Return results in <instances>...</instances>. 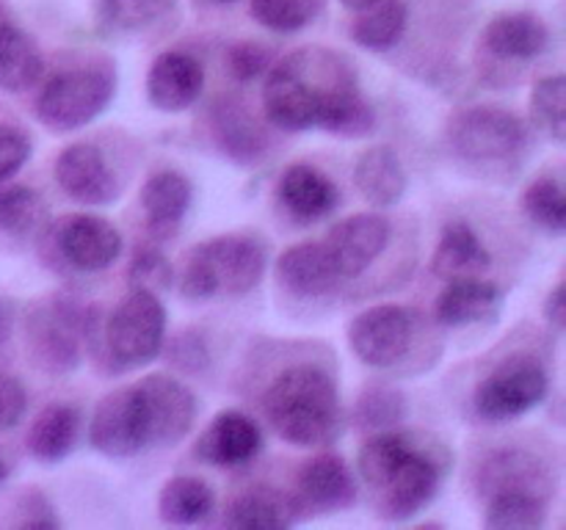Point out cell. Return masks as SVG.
Masks as SVG:
<instances>
[{
	"instance_id": "obj_1",
	"label": "cell",
	"mask_w": 566,
	"mask_h": 530,
	"mask_svg": "<svg viewBox=\"0 0 566 530\" xmlns=\"http://www.w3.org/2000/svg\"><path fill=\"white\" fill-rule=\"evenodd\" d=\"M263 414L271 428L296 447L329 445L343 428L337 384L318 364L282 370L263 392Z\"/></svg>"
},
{
	"instance_id": "obj_2",
	"label": "cell",
	"mask_w": 566,
	"mask_h": 530,
	"mask_svg": "<svg viewBox=\"0 0 566 530\" xmlns=\"http://www.w3.org/2000/svg\"><path fill=\"white\" fill-rule=\"evenodd\" d=\"M354 72L340 55L329 50H296L285 55L263 88V110L269 121L280 130L302 132L313 130L324 94L332 88L352 86Z\"/></svg>"
},
{
	"instance_id": "obj_3",
	"label": "cell",
	"mask_w": 566,
	"mask_h": 530,
	"mask_svg": "<svg viewBox=\"0 0 566 530\" xmlns=\"http://www.w3.org/2000/svg\"><path fill=\"white\" fill-rule=\"evenodd\" d=\"M448 467V451L434 439L409 434L401 453L387 469L385 480L376 486L379 495V517L390 522H407L423 511L437 497L442 475Z\"/></svg>"
},
{
	"instance_id": "obj_4",
	"label": "cell",
	"mask_w": 566,
	"mask_h": 530,
	"mask_svg": "<svg viewBox=\"0 0 566 530\" xmlns=\"http://www.w3.org/2000/svg\"><path fill=\"white\" fill-rule=\"evenodd\" d=\"M116 92L114 70L81 66L50 77L39 92L33 114L48 130L70 132L97 119Z\"/></svg>"
},
{
	"instance_id": "obj_5",
	"label": "cell",
	"mask_w": 566,
	"mask_h": 530,
	"mask_svg": "<svg viewBox=\"0 0 566 530\" xmlns=\"http://www.w3.org/2000/svg\"><path fill=\"white\" fill-rule=\"evenodd\" d=\"M105 353L116 368H144L166 340V309L155 293L130 290L103 326Z\"/></svg>"
},
{
	"instance_id": "obj_6",
	"label": "cell",
	"mask_w": 566,
	"mask_h": 530,
	"mask_svg": "<svg viewBox=\"0 0 566 530\" xmlns=\"http://www.w3.org/2000/svg\"><path fill=\"white\" fill-rule=\"evenodd\" d=\"M81 309L64 296H50L33 304L25 318V342L36 368L50 375H64L81 364L83 348Z\"/></svg>"
},
{
	"instance_id": "obj_7",
	"label": "cell",
	"mask_w": 566,
	"mask_h": 530,
	"mask_svg": "<svg viewBox=\"0 0 566 530\" xmlns=\"http://www.w3.org/2000/svg\"><path fill=\"white\" fill-rule=\"evenodd\" d=\"M547 390L551 375L536 359L512 357L475 386L473 406L484 423H509L545 401Z\"/></svg>"
},
{
	"instance_id": "obj_8",
	"label": "cell",
	"mask_w": 566,
	"mask_h": 530,
	"mask_svg": "<svg viewBox=\"0 0 566 530\" xmlns=\"http://www.w3.org/2000/svg\"><path fill=\"white\" fill-rule=\"evenodd\" d=\"M453 152L468 160H503L525 147V125L512 110L497 105H470L448 121Z\"/></svg>"
},
{
	"instance_id": "obj_9",
	"label": "cell",
	"mask_w": 566,
	"mask_h": 530,
	"mask_svg": "<svg viewBox=\"0 0 566 530\" xmlns=\"http://www.w3.org/2000/svg\"><path fill=\"white\" fill-rule=\"evenodd\" d=\"M138 401H142L147 447L177 445L186 439L197 420V395L182 381L166 373H149L136 381Z\"/></svg>"
},
{
	"instance_id": "obj_10",
	"label": "cell",
	"mask_w": 566,
	"mask_h": 530,
	"mask_svg": "<svg viewBox=\"0 0 566 530\" xmlns=\"http://www.w3.org/2000/svg\"><path fill=\"white\" fill-rule=\"evenodd\" d=\"M415 335V315L398 304H379L357 318L348 326V342L357 359L368 368H390L412 346Z\"/></svg>"
},
{
	"instance_id": "obj_11",
	"label": "cell",
	"mask_w": 566,
	"mask_h": 530,
	"mask_svg": "<svg viewBox=\"0 0 566 530\" xmlns=\"http://www.w3.org/2000/svg\"><path fill=\"white\" fill-rule=\"evenodd\" d=\"M88 442H92L94 451L111 458L136 456L147 447V431H144L136 384L108 392L94 406L92 420H88Z\"/></svg>"
},
{
	"instance_id": "obj_12",
	"label": "cell",
	"mask_w": 566,
	"mask_h": 530,
	"mask_svg": "<svg viewBox=\"0 0 566 530\" xmlns=\"http://www.w3.org/2000/svg\"><path fill=\"white\" fill-rule=\"evenodd\" d=\"M191 254L213 276L216 290L230 293V296H243L258 287L265 274V263H269V252L263 243L249 235L210 237V241L199 243Z\"/></svg>"
},
{
	"instance_id": "obj_13",
	"label": "cell",
	"mask_w": 566,
	"mask_h": 530,
	"mask_svg": "<svg viewBox=\"0 0 566 530\" xmlns=\"http://www.w3.org/2000/svg\"><path fill=\"white\" fill-rule=\"evenodd\" d=\"M55 182L66 197L81 204H111L119 199L122 186L105 160L103 149L88 141L70 144L55 158Z\"/></svg>"
},
{
	"instance_id": "obj_14",
	"label": "cell",
	"mask_w": 566,
	"mask_h": 530,
	"mask_svg": "<svg viewBox=\"0 0 566 530\" xmlns=\"http://www.w3.org/2000/svg\"><path fill=\"white\" fill-rule=\"evenodd\" d=\"M390 243V221L379 213H357L329 230L324 246L343 279H357Z\"/></svg>"
},
{
	"instance_id": "obj_15",
	"label": "cell",
	"mask_w": 566,
	"mask_h": 530,
	"mask_svg": "<svg viewBox=\"0 0 566 530\" xmlns=\"http://www.w3.org/2000/svg\"><path fill=\"white\" fill-rule=\"evenodd\" d=\"M55 248L77 271H105L122 254V235L99 215H66L55 226Z\"/></svg>"
},
{
	"instance_id": "obj_16",
	"label": "cell",
	"mask_w": 566,
	"mask_h": 530,
	"mask_svg": "<svg viewBox=\"0 0 566 530\" xmlns=\"http://www.w3.org/2000/svg\"><path fill=\"white\" fill-rule=\"evenodd\" d=\"M263 447V431L249 414L238 409L219 412L197 442V456L216 467H241Z\"/></svg>"
},
{
	"instance_id": "obj_17",
	"label": "cell",
	"mask_w": 566,
	"mask_h": 530,
	"mask_svg": "<svg viewBox=\"0 0 566 530\" xmlns=\"http://www.w3.org/2000/svg\"><path fill=\"white\" fill-rule=\"evenodd\" d=\"M205 88V70L193 55L182 50H166L153 61L147 75L149 103L166 114L191 108Z\"/></svg>"
},
{
	"instance_id": "obj_18",
	"label": "cell",
	"mask_w": 566,
	"mask_h": 530,
	"mask_svg": "<svg viewBox=\"0 0 566 530\" xmlns=\"http://www.w3.org/2000/svg\"><path fill=\"white\" fill-rule=\"evenodd\" d=\"M298 508L307 506L315 511H343L357 500V478L346 458L337 453H321L310 458L298 473Z\"/></svg>"
},
{
	"instance_id": "obj_19",
	"label": "cell",
	"mask_w": 566,
	"mask_h": 530,
	"mask_svg": "<svg viewBox=\"0 0 566 530\" xmlns=\"http://www.w3.org/2000/svg\"><path fill=\"white\" fill-rule=\"evenodd\" d=\"M276 279L282 287L304 298H321L337 290L340 271L332 263L324 243H296L276 259Z\"/></svg>"
},
{
	"instance_id": "obj_20",
	"label": "cell",
	"mask_w": 566,
	"mask_h": 530,
	"mask_svg": "<svg viewBox=\"0 0 566 530\" xmlns=\"http://www.w3.org/2000/svg\"><path fill=\"white\" fill-rule=\"evenodd\" d=\"M553 42L551 25L534 11H503L484 28V44L506 61H528L545 53Z\"/></svg>"
},
{
	"instance_id": "obj_21",
	"label": "cell",
	"mask_w": 566,
	"mask_h": 530,
	"mask_svg": "<svg viewBox=\"0 0 566 530\" xmlns=\"http://www.w3.org/2000/svg\"><path fill=\"white\" fill-rule=\"evenodd\" d=\"M276 197L285 204L287 213L296 215L304 224H313V221L329 215L340 202L335 182L310 163L287 166L276 186Z\"/></svg>"
},
{
	"instance_id": "obj_22",
	"label": "cell",
	"mask_w": 566,
	"mask_h": 530,
	"mask_svg": "<svg viewBox=\"0 0 566 530\" xmlns=\"http://www.w3.org/2000/svg\"><path fill=\"white\" fill-rule=\"evenodd\" d=\"M492 265L490 248L484 246L475 230L464 221H453L442 230L437 252L431 257V274L440 279H470V276L486 274Z\"/></svg>"
},
{
	"instance_id": "obj_23",
	"label": "cell",
	"mask_w": 566,
	"mask_h": 530,
	"mask_svg": "<svg viewBox=\"0 0 566 530\" xmlns=\"http://www.w3.org/2000/svg\"><path fill=\"white\" fill-rule=\"evenodd\" d=\"M354 186L376 208H392L407 193V171L396 149L376 144L354 163Z\"/></svg>"
},
{
	"instance_id": "obj_24",
	"label": "cell",
	"mask_w": 566,
	"mask_h": 530,
	"mask_svg": "<svg viewBox=\"0 0 566 530\" xmlns=\"http://www.w3.org/2000/svg\"><path fill=\"white\" fill-rule=\"evenodd\" d=\"M144 215L158 235H171L191 208V182L182 171H155L138 193Z\"/></svg>"
},
{
	"instance_id": "obj_25",
	"label": "cell",
	"mask_w": 566,
	"mask_h": 530,
	"mask_svg": "<svg viewBox=\"0 0 566 530\" xmlns=\"http://www.w3.org/2000/svg\"><path fill=\"white\" fill-rule=\"evenodd\" d=\"M81 436V409L72 403H48L31 423L25 447L36 462L53 464L70 456Z\"/></svg>"
},
{
	"instance_id": "obj_26",
	"label": "cell",
	"mask_w": 566,
	"mask_h": 530,
	"mask_svg": "<svg viewBox=\"0 0 566 530\" xmlns=\"http://www.w3.org/2000/svg\"><path fill=\"white\" fill-rule=\"evenodd\" d=\"M501 290L481 276L448 282L434 301V318L442 326H470L495 315Z\"/></svg>"
},
{
	"instance_id": "obj_27",
	"label": "cell",
	"mask_w": 566,
	"mask_h": 530,
	"mask_svg": "<svg viewBox=\"0 0 566 530\" xmlns=\"http://www.w3.org/2000/svg\"><path fill=\"white\" fill-rule=\"evenodd\" d=\"M298 519L296 497L274 489H254L235 497L224 511V524L235 530H285Z\"/></svg>"
},
{
	"instance_id": "obj_28",
	"label": "cell",
	"mask_w": 566,
	"mask_h": 530,
	"mask_svg": "<svg viewBox=\"0 0 566 530\" xmlns=\"http://www.w3.org/2000/svg\"><path fill=\"white\" fill-rule=\"evenodd\" d=\"M44 72L39 44L22 28L0 22V88L11 94L36 86Z\"/></svg>"
},
{
	"instance_id": "obj_29",
	"label": "cell",
	"mask_w": 566,
	"mask_h": 530,
	"mask_svg": "<svg viewBox=\"0 0 566 530\" xmlns=\"http://www.w3.org/2000/svg\"><path fill=\"white\" fill-rule=\"evenodd\" d=\"M376 114L370 108L368 99L357 92V83L352 86L332 88L329 94H324L318 108V119L315 127L329 136L340 138H363L374 130Z\"/></svg>"
},
{
	"instance_id": "obj_30",
	"label": "cell",
	"mask_w": 566,
	"mask_h": 530,
	"mask_svg": "<svg viewBox=\"0 0 566 530\" xmlns=\"http://www.w3.org/2000/svg\"><path fill=\"white\" fill-rule=\"evenodd\" d=\"M407 31V6L403 0H376L357 11V20L352 25V39L365 50L385 53L396 47Z\"/></svg>"
},
{
	"instance_id": "obj_31",
	"label": "cell",
	"mask_w": 566,
	"mask_h": 530,
	"mask_svg": "<svg viewBox=\"0 0 566 530\" xmlns=\"http://www.w3.org/2000/svg\"><path fill=\"white\" fill-rule=\"evenodd\" d=\"M216 495L205 480L177 475L166 480L158 495V513L169 524H197L213 511Z\"/></svg>"
},
{
	"instance_id": "obj_32",
	"label": "cell",
	"mask_w": 566,
	"mask_h": 530,
	"mask_svg": "<svg viewBox=\"0 0 566 530\" xmlns=\"http://www.w3.org/2000/svg\"><path fill=\"white\" fill-rule=\"evenodd\" d=\"M547 519V506L536 491L503 489L492 495L484 524L490 530H536Z\"/></svg>"
},
{
	"instance_id": "obj_33",
	"label": "cell",
	"mask_w": 566,
	"mask_h": 530,
	"mask_svg": "<svg viewBox=\"0 0 566 530\" xmlns=\"http://www.w3.org/2000/svg\"><path fill=\"white\" fill-rule=\"evenodd\" d=\"M177 0H94L99 28L114 33H136L169 14Z\"/></svg>"
},
{
	"instance_id": "obj_34",
	"label": "cell",
	"mask_w": 566,
	"mask_h": 530,
	"mask_svg": "<svg viewBox=\"0 0 566 530\" xmlns=\"http://www.w3.org/2000/svg\"><path fill=\"white\" fill-rule=\"evenodd\" d=\"M216 138L232 158H260L265 149V136L252 116L241 105L230 103L216 110Z\"/></svg>"
},
{
	"instance_id": "obj_35",
	"label": "cell",
	"mask_w": 566,
	"mask_h": 530,
	"mask_svg": "<svg viewBox=\"0 0 566 530\" xmlns=\"http://www.w3.org/2000/svg\"><path fill=\"white\" fill-rule=\"evenodd\" d=\"M48 219L42 197L28 186H0V232L25 237Z\"/></svg>"
},
{
	"instance_id": "obj_36",
	"label": "cell",
	"mask_w": 566,
	"mask_h": 530,
	"mask_svg": "<svg viewBox=\"0 0 566 530\" xmlns=\"http://www.w3.org/2000/svg\"><path fill=\"white\" fill-rule=\"evenodd\" d=\"M523 208L542 230L562 235L566 230V193L558 177H536L523 193Z\"/></svg>"
},
{
	"instance_id": "obj_37",
	"label": "cell",
	"mask_w": 566,
	"mask_h": 530,
	"mask_svg": "<svg viewBox=\"0 0 566 530\" xmlns=\"http://www.w3.org/2000/svg\"><path fill=\"white\" fill-rule=\"evenodd\" d=\"M531 119L553 141L562 144L566 136V81L564 75H547L536 81L531 92Z\"/></svg>"
},
{
	"instance_id": "obj_38",
	"label": "cell",
	"mask_w": 566,
	"mask_h": 530,
	"mask_svg": "<svg viewBox=\"0 0 566 530\" xmlns=\"http://www.w3.org/2000/svg\"><path fill=\"white\" fill-rule=\"evenodd\" d=\"M249 11L269 31L293 33L315 20L318 0H252Z\"/></svg>"
},
{
	"instance_id": "obj_39",
	"label": "cell",
	"mask_w": 566,
	"mask_h": 530,
	"mask_svg": "<svg viewBox=\"0 0 566 530\" xmlns=\"http://www.w3.org/2000/svg\"><path fill=\"white\" fill-rule=\"evenodd\" d=\"M403 414H407V403L398 390H390L385 384H374L359 395L357 409H354V417L359 420L363 428L374 431H387L396 423H401Z\"/></svg>"
},
{
	"instance_id": "obj_40",
	"label": "cell",
	"mask_w": 566,
	"mask_h": 530,
	"mask_svg": "<svg viewBox=\"0 0 566 530\" xmlns=\"http://www.w3.org/2000/svg\"><path fill=\"white\" fill-rule=\"evenodd\" d=\"M175 282V268H171L169 257L160 248H138L133 254L130 265H127V285L130 290H147V293H164L169 290Z\"/></svg>"
},
{
	"instance_id": "obj_41",
	"label": "cell",
	"mask_w": 566,
	"mask_h": 530,
	"mask_svg": "<svg viewBox=\"0 0 566 530\" xmlns=\"http://www.w3.org/2000/svg\"><path fill=\"white\" fill-rule=\"evenodd\" d=\"M224 66H227V72H230L232 81L249 83V81H254V77H260L265 70H269L271 53L263 47V44L243 39V42H235V44H230V47H227Z\"/></svg>"
},
{
	"instance_id": "obj_42",
	"label": "cell",
	"mask_w": 566,
	"mask_h": 530,
	"mask_svg": "<svg viewBox=\"0 0 566 530\" xmlns=\"http://www.w3.org/2000/svg\"><path fill=\"white\" fill-rule=\"evenodd\" d=\"M31 158V138L25 130L0 121V182L14 177Z\"/></svg>"
},
{
	"instance_id": "obj_43",
	"label": "cell",
	"mask_w": 566,
	"mask_h": 530,
	"mask_svg": "<svg viewBox=\"0 0 566 530\" xmlns=\"http://www.w3.org/2000/svg\"><path fill=\"white\" fill-rule=\"evenodd\" d=\"M17 508H20L17 528H31V530L61 528V519L55 517L53 506H50V500L42 495V491H36V489L25 491V495L20 497V506Z\"/></svg>"
},
{
	"instance_id": "obj_44",
	"label": "cell",
	"mask_w": 566,
	"mask_h": 530,
	"mask_svg": "<svg viewBox=\"0 0 566 530\" xmlns=\"http://www.w3.org/2000/svg\"><path fill=\"white\" fill-rule=\"evenodd\" d=\"M25 409V386L20 384V379H14L11 373L0 370V428H11V425L20 423Z\"/></svg>"
},
{
	"instance_id": "obj_45",
	"label": "cell",
	"mask_w": 566,
	"mask_h": 530,
	"mask_svg": "<svg viewBox=\"0 0 566 530\" xmlns=\"http://www.w3.org/2000/svg\"><path fill=\"white\" fill-rule=\"evenodd\" d=\"M171 351H175V362L180 364L182 370L208 368V346H205V340L197 331H186V335L177 337Z\"/></svg>"
},
{
	"instance_id": "obj_46",
	"label": "cell",
	"mask_w": 566,
	"mask_h": 530,
	"mask_svg": "<svg viewBox=\"0 0 566 530\" xmlns=\"http://www.w3.org/2000/svg\"><path fill=\"white\" fill-rule=\"evenodd\" d=\"M545 320L553 326L556 331L564 329V320H566V309H564V285H556L551 290V296L545 298Z\"/></svg>"
},
{
	"instance_id": "obj_47",
	"label": "cell",
	"mask_w": 566,
	"mask_h": 530,
	"mask_svg": "<svg viewBox=\"0 0 566 530\" xmlns=\"http://www.w3.org/2000/svg\"><path fill=\"white\" fill-rule=\"evenodd\" d=\"M9 312H6V307L3 304H0V342L6 340V337H9Z\"/></svg>"
},
{
	"instance_id": "obj_48",
	"label": "cell",
	"mask_w": 566,
	"mask_h": 530,
	"mask_svg": "<svg viewBox=\"0 0 566 530\" xmlns=\"http://www.w3.org/2000/svg\"><path fill=\"white\" fill-rule=\"evenodd\" d=\"M343 6H346L348 11H363L365 6H370V3H376V0H340Z\"/></svg>"
},
{
	"instance_id": "obj_49",
	"label": "cell",
	"mask_w": 566,
	"mask_h": 530,
	"mask_svg": "<svg viewBox=\"0 0 566 530\" xmlns=\"http://www.w3.org/2000/svg\"><path fill=\"white\" fill-rule=\"evenodd\" d=\"M6 475H9V473H6V464L0 462V484H3V480H6Z\"/></svg>"
},
{
	"instance_id": "obj_50",
	"label": "cell",
	"mask_w": 566,
	"mask_h": 530,
	"mask_svg": "<svg viewBox=\"0 0 566 530\" xmlns=\"http://www.w3.org/2000/svg\"><path fill=\"white\" fill-rule=\"evenodd\" d=\"M213 3H232V0H213Z\"/></svg>"
}]
</instances>
